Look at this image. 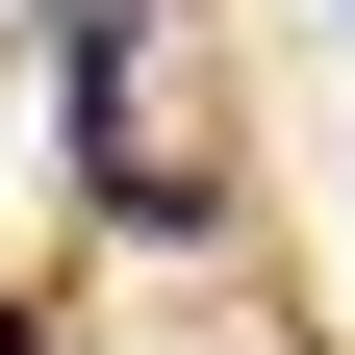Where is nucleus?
I'll return each instance as SVG.
<instances>
[{"label": "nucleus", "mask_w": 355, "mask_h": 355, "mask_svg": "<svg viewBox=\"0 0 355 355\" xmlns=\"http://www.w3.org/2000/svg\"><path fill=\"white\" fill-rule=\"evenodd\" d=\"M0 355H26V304H0Z\"/></svg>", "instance_id": "1"}]
</instances>
